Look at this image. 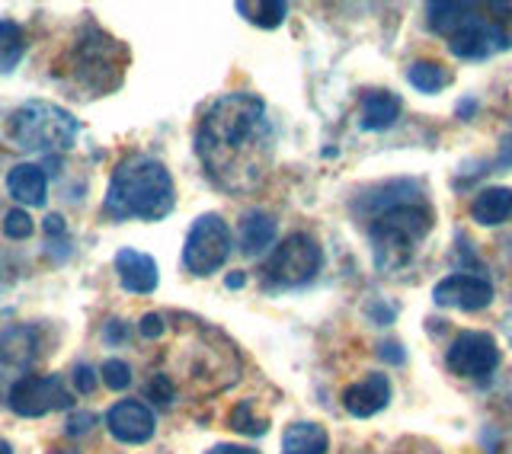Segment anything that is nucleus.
I'll return each instance as SVG.
<instances>
[{"label": "nucleus", "mask_w": 512, "mask_h": 454, "mask_svg": "<svg viewBox=\"0 0 512 454\" xmlns=\"http://www.w3.org/2000/svg\"><path fill=\"white\" fill-rule=\"evenodd\" d=\"M407 80H410V87H416L420 93H439L442 87H448L452 84V71L445 68V64H439V61H429V58H423V61H413L410 68H407Z\"/></svg>", "instance_id": "23"}, {"label": "nucleus", "mask_w": 512, "mask_h": 454, "mask_svg": "<svg viewBox=\"0 0 512 454\" xmlns=\"http://www.w3.org/2000/svg\"><path fill=\"white\" fill-rule=\"evenodd\" d=\"M426 20L461 61H487L512 48V7L506 4H429Z\"/></svg>", "instance_id": "2"}, {"label": "nucleus", "mask_w": 512, "mask_h": 454, "mask_svg": "<svg viewBox=\"0 0 512 454\" xmlns=\"http://www.w3.org/2000/svg\"><path fill=\"white\" fill-rule=\"evenodd\" d=\"M196 157L215 189L247 196L260 189L276 157V128L256 93H224L196 125Z\"/></svg>", "instance_id": "1"}, {"label": "nucleus", "mask_w": 512, "mask_h": 454, "mask_svg": "<svg viewBox=\"0 0 512 454\" xmlns=\"http://www.w3.org/2000/svg\"><path fill=\"white\" fill-rule=\"evenodd\" d=\"M432 301L439 307H452V311L477 314L493 304V285L487 279H480V275L455 272V275H445V279L432 288Z\"/></svg>", "instance_id": "12"}, {"label": "nucleus", "mask_w": 512, "mask_h": 454, "mask_svg": "<svg viewBox=\"0 0 512 454\" xmlns=\"http://www.w3.org/2000/svg\"><path fill=\"white\" fill-rule=\"evenodd\" d=\"M231 247H234V237H231L228 221L221 215H202L192 221L189 234H186L183 266H186V272L205 279V275L218 272L224 263H228Z\"/></svg>", "instance_id": "8"}, {"label": "nucleus", "mask_w": 512, "mask_h": 454, "mask_svg": "<svg viewBox=\"0 0 512 454\" xmlns=\"http://www.w3.org/2000/svg\"><path fill=\"white\" fill-rule=\"evenodd\" d=\"M279 234V221L272 218L263 208H253L244 218H240L237 227V243H240V253L244 256H260L263 250H269L276 243Z\"/></svg>", "instance_id": "16"}, {"label": "nucleus", "mask_w": 512, "mask_h": 454, "mask_svg": "<svg viewBox=\"0 0 512 454\" xmlns=\"http://www.w3.org/2000/svg\"><path fill=\"white\" fill-rule=\"evenodd\" d=\"M74 394L64 387L61 375H26L7 394V407L23 419H39L58 410H71Z\"/></svg>", "instance_id": "10"}, {"label": "nucleus", "mask_w": 512, "mask_h": 454, "mask_svg": "<svg viewBox=\"0 0 512 454\" xmlns=\"http://www.w3.org/2000/svg\"><path fill=\"white\" fill-rule=\"evenodd\" d=\"M231 429L240 432V435H266L269 429V419L266 416H256V400H240L237 407L231 410Z\"/></svg>", "instance_id": "24"}, {"label": "nucleus", "mask_w": 512, "mask_h": 454, "mask_svg": "<svg viewBox=\"0 0 512 454\" xmlns=\"http://www.w3.org/2000/svg\"><path fill=\"white\" fill-rule=\"evenodd\" d=\"M320 266H324L320 243L311 234L295 231V234H288L279 247H272V253L263 263V279L272 288H301L317 279Z\"/></svg>", "instance_id": "7"}, {"label": "nucleus", "mask_w": 512, "mask_h": 454, "mask_svg": "<svg viewBox=\"0 0 512 454\" xmlns=\"http://www.w3.org/2000/svg\"><path fill=\"white\" fill-rule=\"evenodd\" d=\"M471 218L484 227H496V224L512 221V189L509 186L480 189L471 199Z\"/></svg>", "instance_id": "19"}, {"label": "nucleus", "mask_w": 512, "mask_h": 454, "mask_svg": "<svg viewBox=\"0 0 512 454\" xmlns=\"http://www.w3.org/2000/svg\"><path fill=\"white\" fill-rule=\"evenodd\" d=\"M432 231V208L420 192L388 205L384 212L365 221V234L372 243V259L375 269L391 275L397 269L410 266L416 250L423 247V240Z\"/></svg>", "instance_id": "5"}, {"label": "nucleus", "mask_w": 512, "mask_h": 454, "mask_svg": "<svg viewBox=\"0 0 512 454\" xmlns=\"http://www.w3.org/2000/svg\"><path fill=\"white\" fill-rule=\"evenodd\" d=\"M244 282H247L244 272H234V275H228V279H224V285H228V288H244Z\"/></svg>", "instance_id": "34"}, {"label": "nucleus", "mask_w": 512, "mask_h": 454, "mask_svg": "<svg viewBox=\"0 0 512 454\" xmlns=\"http://www.w3.org/2000/svg\"><path fill=\"white\" fill-rule=\"evenodd\" d=\"M93 423H96V416L87 413V410L71 413V419H68V435H84V432H90Z\"/></svg>", "instance_id": "30"}, {"label": "nucleus", "mask_w": 512, "mask_h": 454, "mask_svg": "<svg viewBox=\"0 0 512 454\" xmlns=\"http://www.w3.org/2000/svg\"><path fill=\"white\" fill-rule=\"evenodd\" d=\"M42 349L39 327L32 323H16V327L0 330V394H10V387L16 381H23L29 375V368L36 365Z\"/></svg>", "instance_id": "11"}, {"label": "nucleus", "mask_w": 512, "mask_h": 454, "mask_svg": "<svg viewBox=\"0 0 512 454\" xmlns=\"http://www.w3.org/2000/svg\"><path fill=\"white\" fill-rule=\"evenodd\" d=\"M503 330H506V336L512 339V314H506V317H503Z\"/></svg>", "instance_id": "35"}, {"label": "nucleus", "mask_w": 512, "mask_h": 454, "mask_svg": "<svg viewBox=\"0 0 512 454\" xmlns=\"http://www.w3.org/2000/svg\"><path fill=\"white\" fill-rule=\"evenodd\" d=\"M400 119V96L391 90H368L359 103V128L362 132H388Z\"/></svg>", "instance_id": "18"}, {"label": "nucleus", "mask_w": 512, "mask_h": 454, "mask_svg": "<svg viewBox=\"0 0 512 454\" xmlns=\"http://www.w3.org/2000/svg\"><path fill=\"white\" fill-rule=\"evenodd\" d=\"M234 10L260 29H279L288 16V4H282V0H237Z\"/></svg>", "instance_id": "21"}, {"label": "nucleus", "mask_w": 512, "mask_h": 454, "mask_svg": "<svg viewBox=\"0 0 512 454\" xmlns=\"http://www.w3.org/2000/svg\"><path fill=\"white\" fill-rule=\"evenodd\" d=\"M0 454H13V448H10V442H4V439H0Z\"/></svg>", "instance_id": "36"}, {"label": "nucleus", "mask_w": 512, "mask_h": 454, "mask_svg": "<svg viewBox=\"0 0 512 454\" xmlns=\"http://www.w3.org/2000/svg\"><path fill=\"white\" fill-rule=\"evenodd\" d=\"M7 135L16 148L39 151V154H64L77 144L80 122L68 109L45 100H29L10 112Z\"/></svg>", "instance_id": "6"}, {"label": "nucleus", "mask_w": 512, "mask_h": 454, "mask_svg": "<svg viewBox=\"0 0 512 454\" xmlns=\"http://www.w3.org/2000/svg\"><path fill=\"white\" fill-rule=\"evenodd\" d=\"M42 231H45L48 237H64V231H68V224H64L61 215H48V218L42 221Z\"/></svg>", "instance_id": "31"}, {"label": "nucleus", "mask_w": 512, "mask_h": 454, "mask_svg": "<svg viewBox=\"0 0 512 454\" xmlns=\"http://www.w3.org/2000/svg\"><path fill=\"white\" fill-rule=\"evenodd\" d=\"M4 237L10 240H29L32 237V218L26 208H10L4 215Z\"/></svg>", "instance_id": "27"}, {"label": "nucleus", "mask_w": 512, "mask_h": 454, "mask_svg": "<svg viewBox=\"0 0 512 454\" xmlns=\"http://www.w3.org/2000/svg\"><path fill=\"white\" fill-rule=\"evenodd\" d=\"M128 68V48L112 39L106 29H100L93 20L84 23L64 55V84L71 96H109L122 87Z\"/></svg>", "instance_id": "4"}, {"label": "nucleus", "mask_w": 512, "mask_h": 454, "mask_svg": "<svg viewBox=\"0 0 512 454\" xmlns=\"http://www.w3.org/2000/svg\"><path fill=\"white\" fill-rule=\"evenodd\" d=\"M205 454H260V451H256V448H247V445H228V442H224V445L208 448Z\"/></svg>", "instance_id": "33"}, {"label": "nucleus", "mask_w": 512, "mask_h": 454, "mask_svg": "<svg viewBox=\"0 0 512 454\" xmlns=\"http://www.w3.org/2000/svg\"><path fill=\"white\" fill-rule=\"evenodd\" d=\"M103 336H106V343H122V339H128V327L122 320H112Z\"/></svg>", "instance_id": "32"}, {"label": "nucleus", "mask_w": 512, "mask_h": 454, "mask_svg": "<svg viewBox=\"0 0 512 454\" xmlns=\"http://www.w3.org/2000/svg\"><path fill=\"white\" fill-rule=\"evenodd\" d=\"M7 192L23 208H42L48 196V176L39 164H16L7 173Z\"/></svg>", "instance_id": "17"}, {"label": "nucleus", "mask_w": 512, "mask_h": 454, "mask_svg": "<svg viewBox=\"0 0 512 454\" xmlns=\"http://www.w3.org/2000/svg\"><path fill=\"white\" fill-rule=\"evenodd\" d=\"M96 378H100V375H96V371L90 368V365H77L74 368V387H77V394H93L96 391Z\"/></svg>", "instance_id": "29"}, {"label": "nucleus", "mask_w": 512, "mask_h": 454, "mask_svg": "<svg viewBox=\"0 0 512 454\" xmlns=\"http://www.w3.org/2000/svg\"><path fill=\"white\" fill-rule=\"evenodd\" d=\"M144 391H148V400H154L157 407H170V403L180 397V391H176V384L170 381L167 371H157V375L148 381V387H144Z\"/></svg>", "instance_id": "26"}, {"label": "nucleus", "mask_w": 512, "mask_h": 454, "mask_svg": "<svg viewBox=\"0 0 512 454\" xmlns=\"http://www.w3.org/2000/svg\"><path fill=\"white\" fill-rule=\"evenodd\" d=\"M26 55V29L16 20H0V74H13Z\"/></svg>", "instance_id": "22"}, {"label": "nucleus", "mask_w": 512, "mask_h": 454, "mask_svg": "<svg viewBox=\"0 0 512 454\" xmlns=\"http://www.w3.org/2000/svg\"><path fill=\"white\" fill-rule=\"evenodd\" d=\"M500 365V346L484 330H464L445 349V368L464 381H484Z\"/></svg>", "instance_id": "9"}, {"label": "nucleus", "mask_w": 512, "mask_h": 454, "mask_svg": "<svg viewBox=\"0 0 512 454\" xmlns=\"http://www.w3.org/2000/svg\"><path fill=\"white\" fill-rule=\"evenodd\" d=\"M100 378L109 391H128V387H132V368L122 359H106L100 368Z\"/></svg>", "instance_id": "25"}, {"label": "nucleus", "mask_w": 512, "mask_h": 454, "mask_svg": "<svg viewBox=\"0 0 512 454\" xmlns=\"http://www.w3.org/2000/svg\"><path fill=\"white\" fill-rule=\"evenodd\" d=\"M330 435L320 423H292L282 435V454H327Z\"/></svg>", "instance_id": "20"}, {"label": "nucleus", "mask_w": 512, "mask_h": 454, "mask_svg": "<svg viewBox=\"0 0 512 454\" xmlns=\"http://www.w3.org/2000/svg\"><path fill=\"white\" fill-rule=\"evenodd\" d=\"M116 275H119V285L125 291H132V295H151V291H157V285H160V272H157L154 256L132 250V247L116 253Z\"/></svg>", "instance_id": "15"}, {"label": "nucleus", "mask_w": 512, "mask_h": 454, "mask_svg": "<svg viewBox=\"0 0 512 454\" xmlns=\"http://www.w3.org/2000/svg\"><path fill=\"white\" fill-rule=\"evenodd\" d=\"M106 429L122 445H144L154 439L157 419L154 410L141 400H119L106 413Z\"/></svg>", "instance_id": "13"}, {"label": "nucleus", "mask_w": 512, "mask_h": 454, "mask_svg": "<svg viewBox=\"0 0 512 454\" xmlns=\"http://www.w3.org/2000/svg\"><path fill=\"white\" fill-rule=\"evenodd\" d=\"M138 333L144 339H160V336L167 333V317L164 314H144L138 320Z\"/></svg>", "instance_id": "28"}, {"label": "nucleus", "mask_w": 512, "mask_h": 454, "mask_svg": "<svg viewBox=\"0 0 512 454\" xmlns=\"http://www.w3.org/2000/svg\"><path fill=\"white\" fill-rule=\"evenodd\" d=\"M391 403V378L381 375V371H375V375H365L362 381L349 384L343 391V407L349 416L356 419H368L381 413L384 407Z\"/></svg>", "instance_id": "14"}, {"label": "nucleus", "mask_w": 512, "mask_h": 454, "mask_svg": "<svg viewBox=\"0 0 512 454\" xmlns=\"http://www.w3.org/2000/svg\"><path fill=\"white\" fill-rule=\"evenodd\" d=\"M176 189L164 160L132 154L112 170L103 212L112 221H160L173 212Z\"/></svg>", "instance_id": "3"}]
</instances>
